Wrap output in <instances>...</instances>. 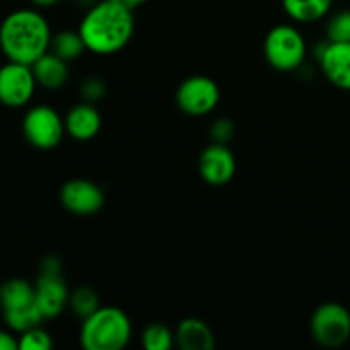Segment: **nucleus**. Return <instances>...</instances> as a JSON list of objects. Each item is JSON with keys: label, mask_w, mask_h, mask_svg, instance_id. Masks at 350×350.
Segmentation results:
<instances>
[{"label": "nucleus", "mask_w": 350, "mask_h": 350, "mask_svg": "<svg viewBox=\"0 0 350 350\" xmlns=\"http://www.w3.org/2000/svg\"><path fill=\"white\" fill-rule=\"evenodd\" d=\"M36 304L44 320H51L64 313L68 308L70 291L62 275V262L58 256L48 255L41 262V272L34 282Z\"/></svg>", "instance_id": "6"}, {"label": "nucleus", "mask_w": 350, "mask_h": 350, "mask_svg": "<svg viewBox=\"0 0 350 350\" xmlns=\"http://www.w3.org/2000/svg\"><path fill=\"white\" fill-rule=\"evenodd\" d=\"M23 133L34 149L51 150L62 142L67 130L64 116L57 109L48 105H36L24 115Z\"/></svg>", "instance_id": "8"}, {"label": "nucleus", "mask_w": 350, "mask_h": 350, "mask_svg": "<svg viewBox=\"0 0 350 350\" xmlns=\"http://www.w3.org/2000/svg\"><path fill=\"white\" fill-rule=\"evenodd\" d=\"M50 51H53L55 55H58V57L64 58V60L72 62L75 60V58L81 57V55L88 50H85L84 40H82L79 29L77 31L64 29L53 34V38H51Z\"/></svg>", "instance_id": "18"}, {"label": "nucleus", "mask_w": 350, "mask_h": 350, "mask_svg": "<svg viewBox=\"0 0 350 350\" xmlns=\"http://www.w3.org/2000/svg\"><path fill=\"white\" fill-rule=\"evenodd\" d=\"M79 3H82V5H85L89 9V7H92L96 3V0H77Z\"/></svg>", "instance_id": "28"}, {"label": "nucleus", "mask_w": 350, "mask_h": 350, "mask_svg": "<svg viewBox=\"0 0 350 350\" xmlns=\"http://www.w3.org/2000/svg\"><path fill=\"white\" fill-rule=\"evenodd\" d=\"M38 82L31 65L7 62L0 67V103L7 108H24L36 92Z\"/></svg>", "instance_id": "10"}, {"label": "nucleus", "mask_w": 350, "mask_h": 350, "mask_svg": "<svg viewBox=\"0 0 350 350\" xmlns=\"http://www.w3.org/2000/svg\"><path fill=\"white\" fill-rule=\"evenodd\" d=\"M334 0H282L287 16L301 24L317 23L323 19L332 9Z\"/></svg>", "instance_id": "17"}, {"label": "nucleus", "mask_w": 350, "mask_h": 350, "mask_svg": "<svg viewBox=\"0 0 350 350\" xmlns=\"http://www.w3.org/2000/svg\"><path fill=\"white\" fill-rule=\"evenodd\" d=\"M221 101V89L207 75L187 77L176 89V105L185 115L205 116L214 111Z\"/></svg>", "instance_id": "9"}, {"label": "nucleus", "mask_w": 350, "mask_h": 350, "mask_svg": "<svg viewBox=\"0 0 350 350\" xmlns=\"http://www.w3.org/2000/svg\"><path fill=\"white\" fill-rule=\"evenodd\" d=\"M111 2L118 3V5L125 7V9L132 10V12H135V9H139L140 5H144V3L147 2V0H111Z\"/></svg>", "instance_id": "26"}, {"label": "nucleus", "mask_w": 350, "mask_h": 350, "mask_svg": "<svg viewBox=\"0 0 350 350\" xmlns=\"http://www.w3.org/2000/svg\"><path fill=\"white\" fill-rule=\"evenodd\" d=\"M325 77L338 89L350 91V43L323 41L314 51Z\"/></svg>", "instance_id": "13"}, {"label": "nucleus", "mask_w": 350, "mask_h": 350, "mask_svg": "<svg viewBox=\"0 0 350 350\" xmlns=\"http://www.w3.org/2000/svg\"><path fill=\"white\" fill-rule=\"evenodd\" d=\"M65 120V130L67 135L79 142L94 139L101 130V113L92 103L82 101L77 103L68 109Z\"/></svg>", "instance_id": "14"}, {"label": "nucleus", "mask_w": 350, "mask_h": 350, "mask_svg": "<svg viewBox=\"0 0 350 350\" xmlns=\"http://www.w3.org/2000/svg\"><path fill=\"white\" fill-rule=\"evenodd\" d=\"M101 306L99 297L91 287H79L74 293H70V301H68V308L72 313L77 318L84 320L89 314L94 313L98 308Z\"/></svg>", "instance_id": "20"}, {"label": "nucleus", "mask_w": 350, "mask_h": 350, "mask_svg": "<svg viewBox=\"0 0 350 350\" xmlns=\"http://www.w3.org/2000/svg\"><path fill=\"white\" fill-rule=\"evenodd\" d=\"M19 349V340L14 335L12 330H3L0 328V350H17Z\"/></svg>", "instance_id": "25"}, {"label": "nucleus", "mask_w": 350, "mask_h": 350, "mask_svg": "<svg viewBox=\"0 0 350 350\" xmlns=\"http://www.w3.org/2000/svg\"><path fill=\"white\" fill-rule=\"evenodd\" d=\"M198 173L205 183L222 187L236 174V157L226 144L212 142L198 157Z\"/></svg>", "instance_id": "12"}, {"label": "nucleus", "mask_w": 350, "mask_h": 350, "mask_svg": "<svg viewBox=\"0 0 350 350\" xmlns=\"http://www.w3.org/2000/svg\"><path fill=\"white\" fill-rule=\"evenodd\" d=\"M17 340L21 350H50L53 347V338L41 325L19 334Z\"/></svg>", "instance_id": "21"}, {"label": "nucleus", "mask_w": 350, "mask_h": 350, "mask_svg": "<svg viewBox=\"0 0 350 350\" xmlns=\"http://www.w3.org/2000/svg\"><path fill=\"white\" fill-rule=\"evenodd\" d=\"M60 204L77 217H91L105 205V191L94 181L74 178L60 188Z\"/></svg>", "instance_id": "11"}, {"label": "nucleus", "mask_w": 350, "mask_h": 350, "mask_svg": "<svg viewBox=\"0 0 350 350\" xmlns=\"http://www.w3.org/2000/svg\"><path fill=\"white\" fill-rule=\"evenodd\" d=\"M132 321L116 306H99L82 320L79 340L85 350H122L132 340Z\"/></svg>", "instance_id": "3"}, {"label": "nucleus", "mask_w": 350, "mask_h": 350, "mask_svg": "<svg viewBox=\"0 0 350 350\" xmlns=\"http://www.w3.org/2000/svg\"><path fill=\"white\" fill-rule=\"evenodd\" d=\"M135 31V17L132 10L101 0L85 10L79 33L84 40L85 50L99 57H108L122 51L132 40Z\"/></svg>", "instance_id": "1"}, {"label": "nucleus", "mask_w": 350, "mask_h": 350, "mask_svg": "<svg viewBox=\"0 0 350 350\" xmlns=\"http://www.w3.org/2000/svg\"><path fill=\"white\" fill-rule=\"evenodd\" d=\"M211 137L212 142L226 144L228 146L232 140V137H234V123L229 118H226V116L214 120L211 125Z\"/></svg>", "instance_id": "24"}, {"label": "nucleus", "mask_w": 350, "mask_h": 350, "mask_svg": "<svg viewBox=\"0 0 350 350\" xmlns=\"http://www.w3.org/2000/svg\"><path fill=\"white\" fill-rule=\"evenodd\" d=\"M0 310L7 328L14 334H23L44 321L36 304L34 284L26 279H9L0 286Z\"/></svg>", "instance_id": "4"}, {"label": "nucleus", "mask_w": 350, "mask_h": 350, "mask_svg": "<svg viewBox=\"0 0 350 350\" xmlns=\"http://www.w3.org/2000/svg\"><path fill=\"white\" fill-rule=\"evenodd\" d=\"M327 40L335 43H350V10H340L328 19Z\"/></svg>", "instance_id": "22"}, {"label": "nucleus", "mask_w": 350, "mask_h": 350, "mask_svg": "<svg viewBox=\"0 0 350 350\" xmlns=\"http://www.w3.org/2000/svg\"><path fill=\"white\" fill-rule=\"evenodd\" d=\"M174 340L181 350H212L215 335L212 328L200 318H185L178 323Z\"/></svg>", "instance_id": "15"}, {"label": "nucleus", "mask_w": 350, "mask_h": 350, "mask_svg": "<svg viewBox=\"0 0 350 350\" xmlns=\"http://www.w3.org/2000/svg\"><path fill=\"white\" fill-rule=\"evenodd\" d=\"M51 27L34 9H17L0 23V50L9 62L33 65L50 51Z\"/></svg>", "instance_id": "2"}, {"label": "nucleus", "mask_w": 350, "mask_h": 350, "mask_svg": "<svg viewBox=\"0 0 350 350\" xmlns=\"http://www.w3.org/2000/svg\"><path fill=\"white\" fill-rule=\"evenodd\" d=\"M308 46L303 33L291 24H279L267 33L263 55L267 64L279 72H294L303 67Z\"/></svg>", "instance_id": "5"}, {"label": "nucleus", "mask_w": 350, "mask_h": 350, "mask_svg": "<svg viewBox=\"0 0 350 350\" xmlns=\"http://www.w3.org/2000/svg\"><path fill=\"white\" fill-rule=\"evenodd\" d=\"M31 67H33L34 77H36L40 88L48 89V91H57L67 84L68 62L55 55L53 51L44 53Z\"/></svg>", "instance_id": "16"}, {"label": "nucleus", "mask_w": 350, "mask_h": 350, "mask_svg": "<svg viewBox=\"0 0 350 350\" xmlns=\"http://www.w3.org/2000/svg\"><path fill=\"white\" fill-rule=\"evenodd\" d=\"M36 7H51L58 3V0H31Z\"/></svg>", "instance_id": "27"}, {"label": "nucleus", "mask_w": 350, "mask_h": 350, "mask_svg": "<svg viewBox=\"0 0 350 350\" xmlns=\"http://www.w3.org/2000/svg\"><path fill=\"white\" fill-rule=\"evenodd\" d=\"M140 342L146 350H170L176 344L174 334L164 323H150L144 328Z\"/></svg>", "instance_id": "19"}, {"label": "nucleus", "mask_w": 350, "mask_h": 350, "mask_svg": "<svg viewBox=\"0 0 350 350\" xmlns=\"http://www.w3.org/2000/svg\"><path fill=\"white\" fill-rule=\"evenodd\" d=\"M106 94V84L103 79L96 77V75H91V77L85 79L81 84V96L84 101L88 103H98L99 99L105 98Z\"/></svg>", "instance_id": "23"}, {"label": "nucleus", "mask_w": 350, "mask_h": 350, "mask_svg": "<svg viewBox=\"0 0 350 350\" xmlns=\"http://www.w3.org/2000/svg\"><path fill=\"white\" fill-rule=\"evenodd\" d=\"M313 340L325 349H338L350 338V311L340 303H323L311 314Z\"/></svg>", "instance_id": "7"}]
</instances>
